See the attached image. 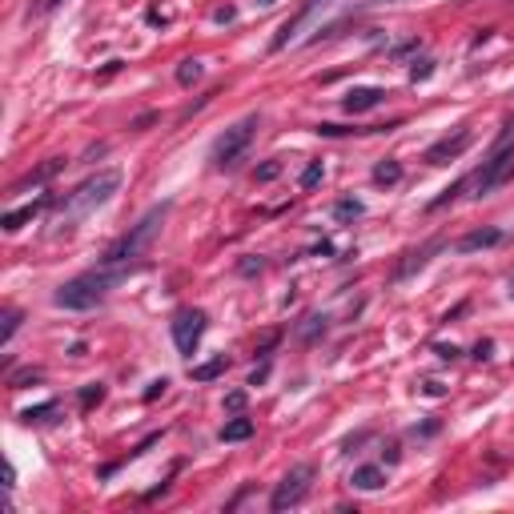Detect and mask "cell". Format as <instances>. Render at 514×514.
<instances>
[{
    "label": "cell",
    "mask_w": 514,
    "mask_h": 514,
    "mask_svg": "<svg viewBox=\"0 0 514 514\" xmlns=\"http://www.w3.org/2000/svg\"><path fill=\"white\" fill-rule=\"evenodd\" d=\"M366 214V205L358 197H341L338 205H334V217H338V221H354V217H362Z\"/></svg>",
    "instance_id": "21"
},
{
    "label": "cell",
    "mask_w": 514,
    "mask_h": 514,
    "mask_svg": "<svg viewBox=\"0 0 514 514\" xmlns=\"http://www.w3.org/2000/svg\"><path fill=\"white\" fill-rule=\"evenodd\" d=\"M262 265H265V262H262V257H257V262H241L238 269H241V274H245V277H250V274H262Z\"/></svg>",
    "instance_id": "35"
},
{
    "label": "cell",
    "mask_w": 514,
    "mask_h": 514,
    "mask_svg": "<svg viewBox=\"0 0 514 514\" xmlns=\"http://www.w3.org/2000/svg\"><path fill=\"white\" fill-rule=\"evenodd\" d=\"M257 4H274V0H257Z\"/></svg>",
    "instance_id": "41"
},
{
    "label": "cell",
    "mask_w": 514,
    "mask_h": 514,
    "mask_svg": "<svg viewBox=\"0 0 514 514\" xmlns=\"http://www.w3.org/2000/svg\"><path fill=\"white\" fill-rule=\"evenodd\" d=\"M100 402H105V386H85L81 390V410H93V406H100Z\"/></svg>",
    "instance_id": "25"
},
{
    "label": "cell",
    "mask_w": 514,
    "mask_h": 514,
    "mask_svg": "<svg viewBox=\"0 0 514 514\" xmlns=\"http://www.w3.org/2000/svg\"><path fill=\"white\" fill-rule=\"evenodd\" d=\"M374 181L378 185H398L402 181V165L398 161H378L374 165Z\"/></svg>",
    "instance_id": "20"
},
{
    "label": "cell",
    "mask_w": 514,
    "mask_h": 514,
    "mask_svg": "<svg viewBox=\"0 0 514 514\" xmlns=\"http://www.w3.org/2000/svg\"><path fill=\"white\" fill-rule=\"evenodd\" d=\"M398 458H402V454H398V442H390V446H386V462L394 466V462H398Z\"/></svg>",
    "instance_id": "39"
},
{
    "label": "cell",
    "mask_w": 514,
    "mask_h": 514,
    "mask_svg": "<svg viewBox=\"0 0 514 514\" xmlns=\"http://www.w3.org/2000/svg\"><path fill=\"white\" fill-rule=\"evenodd\" d=\"M326 322H329L326 314H310V317H305V322L298 326V338H301V341H314L317 334H326Z\"/></svg>",
    "instance_id": "19"
},
{
    "label": "cell",
    "mask_w": 514,
    "mask_h": 514,
    "mask_svg": "<svg viewBox=\"0 0 514 514\" xmlns=\"http://www.w3.org/2000/svg\"><path fill=\"white\" fill-rule=\"evenodd\" d=\"M233 16H238V13H233V8H229V4H226V8H214V21H217V25H229V21H233Z\"/></svg>",
    "instance_id": "32"
},
{
    "label": "cell",
    "mask_w": 514,
    "mask_h": 514,
    "mask_svg": "<svg viewBox=\"0 0 514 514\" xmlns=\"http://www.w3.org/2000/svg\"><path fill=\"white\" fill-rule=\"evenodd\" d=\"M382 100H386V88L358 85V88H350V93L341 97V109H346V113H370V109H378Z\"/></svg>",
    "instance_id": "9"
},
{
    "label": "cell",
    "mask_w": 514,
    "mask_h": 514,
    "mask_svg": "<svg viewBox=\"0 0 514 514\" xmlns=\"http://www.w3.org/2000/svg\"><path fill=\"white\" fill-rule=\"evenodd\" d=\"M434 250H442V241H430V245H422L418 253H406V262H402L398 269H394V277L402 281V277H410L414 269H422V265L430 262V253H434Z\"/></svg>",
    "instance_id": "15"
},
{
    "label": "cell",
    "mask_w": 514,
    "mask_h": 514,
    "mask_svg": "<svg viewBox=\"0 0 514 514\" xmlns=\"http://www.w3.org/2000/svg\"><path fill=\"white\" fill-rule=\"evenodd\" d=\"M490 350H494V341H478V346H474V358H478V362H486Z\"/></svg>",
    "instance_id": "33"
},
{
    "label": "cell",
    "mask_w": 514,
    "mask_h": 514,
    "mask_svg": "<svg viewBox=\"0 0 514 514\" xmlns=\"http://www.w3.org/2000/svg\"><path fill=\"white\" fill-rule=\"evenodd\" d=\"M205 326H209V317H205V310H197V305H185V310L173 314L169 329H173V341H177V350H181V358H193V354H197L201 338H205Z\"/></svg>",
    "instance_id": "7"
},
{
    "label": "cell",
    "mask_w": 514,
    "mask_h": 514,
    "mask_svg": "<svg viewBox=\"0 0 514 514\" xmlns=\"http://www.w3.org/2000/svg\"><path fill=\"white\" fill-rule=\"evenodd\" d=\"M265 378H269V362H262V366H257V370L250 374V386H262Z\"/></svg>",
    "instance_id": "31"
},
{
    "label": "cell",
    "mask_w": 514,
    "mask_h": 514,
    "mask_svg": "<svg viewBox=\"0 0 514 514\" xmlns=\"http://www.w3.org/2000/svg\"><path fill=\"white\" fill-rule=\"evenodd\" d=\"M458 193H466V181H458V185H450V189H442V197H434L430 201V209H442V205H450Z\"/></svg>",
    "instance_id": "28"
},
{
    "label": "cell",
    "mask_w": 514,
    "mask_h": 514,
    "mask_svg": "<svg viewBox=\"0 0 514 514\" xmlns=\"http://www.w3.org/2000/svg\"><path fill=\"white\" fill-rule=\"evenodd\" d=\"M326 4H329V0H305V4H301V13H298V16H289L286 25L277 28V37H274V45H269V49H274V52H277V49H286L289 40L298 37V28L305 25V21L317 13V8H326Z\"/></svg>",
    "instance_id": "10"
},
{
    "label": "cell",
    "mask_w": 514,
    "mask_h": 514,
    "mask_svg": "<svg viewBox=\"0 0 514 514\" xmlns=\"http://www.w3.org/2000/svg\"><path fill=\"white\" fill-rule=\"evenodd\" d=\"M470 141H474L470 125H458L454 133H446L442 141H434V145L426 149V165H450V161H458V157L470 149Z\"/></svg>",
    "instance_id": "8"
},
{
    "label": "cell",
    "mask_w": 514,
    "mask_h": 514,
    "mask_svg": "<svg viewBox=\"0 0 514 514\" xmlns=\"http://www.w3.org/2000/svg\"><path fill=\"white\" fill-rule=\"evenodd\" d=\"M133 269H137V265H105L100 262L97 269H88V274L69 277V281L52 293V301H57L61 310H97L100 301L109 298Z\"/></svg>",
    "instance_id": "1"
},
{
    "label": "cell",
    "mask_w": 514,
    "mask_h": 514,
    "mask_svg": "<svg viewBox=\"0 0 514 514\" xmlns=\"http://www.w3.org/2000/svg\"><path fill=\"white\" fill-rule=\"evenodd\" d=\"M153 121H157V113H145V117H137L129 129H145V125H153Z\"/></svg>",
    "instance_id": "38"
},
{
    "label": "cell",
    "mask_w": 514,
    "mask_h": 514,
    "mask_svg": "<svg viewBox=\"0 0 514 514\" xmlns=\"http://www.w3.org/2000/svg\"><path fill=\"white\" fill-rule=\"evenodd\" d=\"M310 486H314V466L301 462V466H289L286 478L274 486V494H269V510H293V506H301V502L310 498Z\"/></svg>",
    "instance_id": "5"
},
{
    "label": "cell",
    "mask_w": 514,
    "mask_h": 514,
    "mask_svg": "<svg viewBox=\"0 0 514 514\" xmlns=\"http://www.w3.org/2000/svg\"><path fill=\"white\" fill-rule=\"evenodd\" d=\"M61 169H64V161H61V157H52V161H45L40 169H33V173L21 177V181L13 185V193H25L28 185H40V181H49V177H52V173H61Z\"/></svg>",
    "instance_id": "14"
},
{
    "label": "cell",
    "mask_w": 514,
    "mask_h": 514,
    "mask_svg": "<svg viewBox=\"0 0 514 514\" xmlns=\"http://www.w3.org/2000/svg\"><path fill=\"white\" fill-rule=\"evenodd\" d=\"M229 370V358L221 354V358H214V362H201V366H189V374H193V382H214V378H221Z\"/></svg>",
    "instance_id": "17"
},
{
    "label": "cell",
    "mask_w": 514,
    "mask_h": 514,
    "mask_svg": "<svg viewBox=\"0 0 514 514\" xmlns=\"http://www.w3.org/2000/svg\"><path fill=\"white\" fill-rule=\"evenodd\" d=\"M510 177H514V149H498L490 161H482V169L466 181V189H470V197H490V193L502 189Z\"/></svg>",
    "instance_id": "6"
},
{
    "label": "cell",
    "mask_w": 514,
    "mask_h": 514,
    "mask_svg": "<svg viewBox=\"0 0 514 514\" xmlns=\"http://www.w3.org/2000/svg\"><path fill=\"white\" fill-rule=\"evenodd\" d=\"M165 217H169V201L153 205L149 214L141 217V221L129 229L125 238H117L113 245L105 250V257H100V262H105V265H133L137 257H145V253H149V245L157 241V233H161Z\"/></svg>",
    "instance_id": "2"
},
{
    "label": "cell",
    "mask_w": 514,
    "mask_h": 514,
    "mask_svg": "<svg viewBox=\"0 0 514 514\" xmlns=\"http://www.w3.org/2000/svg\"><path fill=\"white\" fill-rule=\"evenodd\" d=\"M201 73H205V64L197 57H185V61L177 64V85H193V81H201Z\"/></svg>",
    "instance_id": "18"
},
{
    "label": "cell",
    "mask_w": 514,
    "mask_h": 514,
    "mask_svg": "<svg viewBox=\"0 0 514 514\" xmlns=\"http://www.w3.org/2000/svg\"><path fill=\"white\" fill-rule=\"evenodd\" d=\"M117 189H121V173H117V169H100V173H93L88 181H81L73 193H64L61 217L64 221H76V217L93 214V209H100L105 201H113Z\"/></svg>",
    "instance_id": "3"
},
{
    "label": "cell",
    "mask_w": 514,
    "mask_h": 514,
    "mask_svg": "<svg viewBox=\"0 0 514 514\" xmlns=\"http://www.w3.org/2000/svg\"><path fill=\"white\" fill-rule=\"evenodd\" d=\"M502 241V229H474V233H466L454 250L458 253H478V250H490V245H498Z\"/></svg>",
    "instance_id": "13"
},
{
    "label": "cell",
    "mask_w": 514,
    "mask_h": 514,
    "mask_svg": "<svg viewBox=\"0 0 514 514\" xmlns=\"http://www.w3.org/2000/svg\"><path fill=\"white\" fill-rule=\"evenodd\" d=\"M326 177V169H322V161H310L305 165V173H301V189H314L317 181Z\"/></svg>",
    "instance_id": "26"
},
{
    "label": "cell",
    "mask_w": 514,
    "mask_h": 514,
    "mask_svg": "<svg viewBox=\"0 0 514 514\" xmlns=\"http://www.w3.org/2000/svg\"><path fill=\"white\" fill-rule=\"evenodd\" d=\"M422 390H426L430 398H442V394H446V386H442V382H426Z\"/></svg>",
    "instance_id": "37"
},
{
    "label": "cell",
    "mask_w": 514,
    "mask_h": 514,
    "mask_svg": "<svg viewBox=\"0 0 514 514\" xmlns=\"http://www.w3.org/2000/svg\"><path fill=\"white\" fill-rule=\"evenodd\" d=\"M277 177H281V161H277V157L253 169V181H262V185H265V181H277Z\"/></svg>",
    "instance_id": "24"
},
{
    "label": "cell",
    "mask_w": 514,
    "mask_h": 514,
    "mask_svg": "<svg viewBox=\"0 0 514 514\" xmlns=\"http://www.w3.org/2000/svg\"><path fill=\"white\" fill-rule=\"evenodd\" d=\"M245 402H250V394H245V390H233V394H226V410L229 414H241Z\"/></svg>",
    "instance_id": "29"
},
{
    "label": "cell",
    "mask_w": 514,
    "mask_h": 514,
    "mask_svg": "<svg viewBox=\"0 0 514 514\" xmlns=\"http://www.w3.org/2000/svg\"><path fill=\"white\" fill-rule=\"evenodd\" d=\"M61 0H40V13H49V8H57Z\"/></svg>",
    "instance_id": "40"
},
{
    "label": "cell",
    "mask_w": 514,
    "mask_h": 514,
    "mask_svg": "<svg viewBox=\"0 0 514 514\" xmlns=\"http://www.w3.org/2000/svg\"><path fill=\"white\" fill-rule=\"evenodd\" d=\"M165 386H169V378H157V382H149V390H145V402H157L165 394Z\"/></svg>",
    "instance_id": "30"
},
{
    "label": "cell",
    "mask_w": 514,
    "mask_h": 514,
    "mask_svg": "<svg viewBox=\"0 0 514 514\" xmlns=\"http://www.w3.org/2000/svg\"><path fill=\"white\" fill-rule=\"evenodd\" d=\"M4 326H0V346H8L13 341V334L21 329V310H4V317H0Z\"/></svg>",
    "instance_id": "23"
},
{
    "label": "cell",
    "mask_w": 514,
    "mask_h": 514,
    "mask_svg": "<svg viewBox=\"0 0 514 514\" xmlns=\"http://www.w3.org/2000/svg\"><path fill=\"white\" fill-rule=\"evenodd\" d=\"M52 414H57V402H45V406H37V410H25L21 422H25V426H40V422H49Z\"/></svg>",
    "instance_id": "22"
},
{
    "label": "cell",
    "mask_w": 514,
    "mask_h": 514,
    "mask_svg": "<svg viewBox=\"0 0 514 514\" xmlns=\"http://www.w3.org/2000/svg\"><path fill=\"white\" fill-rule=\"evenodd\" d=\"M430 76H434V61H430V57L410 64V81H430Z\"/></svg>",
    "instance_id": "27"
},
{
    "label": "cell",
    "mask_w": 514,
    "mask_h": 514,
    "mask_svg": "<svg viewBox=\"0 0 514 514\" xmlns=\"http://www.w3.org/2000/svg\"><path fill=\"white\" fill-rule=\"evenodd\" d=\"M414 49H418V40H406V45H394L390 57H406V52H414Z\"/></svg>",
    "instance_id": "34"
},
{
    "label": "cell",
    "mask_w": 514,
    "mask_h": 514,
    "mask_svg": "<svg viewBox=\"0 0 514 514\" xmlns=\"http://www.w3.org/2000/svg\"><path fill=\"white\" fill-rule=\"evenodd\" d=\"M217 438H221V442H245V438H253V418H229Z\"/></svg>",
    "instance_id": "16"
},
{
    "label": "cell",
    "mask_w": 514,
    "mask_h": 514,
    "mask_svg": "<svg viewBox=\"0 0 514 514\" xmlns=\"http://www.w3.org/2000/svg\"><path fill=\"white\" fill-rule=\"evenodd\" d=\"M350 486L354 490H366V494H374V490L386 486V470L382 466H358L350 474Z\"/></svg>",
    "instance_id": "12"
},
{
    "label": "cell",
    "mask_w": 514,
    "mask_h": 514,
    "mask_svg": "<svg viewBox=\"0 0 514 514\" xmlns=\"http://www.w3.org/2000/svg\"><path fill=\"white\" fill-rule=\"evenodd\" d=\"M253 137H257V113L241 117L238 125H229L226 133L214 141V149H209V161H214L217 169H233V165L245 157V149L253 145Z\"/></svg>",
    "instance_id": "4"
},
{
    "label": "cell",
    "mask_w": 514,
    "mask_h": 514,
    "mask_svg": "<svg viewBox=\"0 0 514 514\" xmlns=\"http://www.w3.org/2000/svg\"><path fill=\"white\" fill-rule=\"evenodd\" d=\"M458 354H462V350H458V346H438V358H446V362H454Z\"/></svg>",
    "instance_id": "36"
},
{
    "label": "cell",
    "mask_w": 514,
    "mask_h": 514,
    "mask_svg": "<svg viewBox=\"0 0 514 514\" xmlns=\"http://www.w3.org/2000/svg\"><path fill=\"white\" fill-rule=\"evenodd\" d=\"M52 205V197L45 193V197H37V201H28V205H21V209H8V214L0 217V226H4V233H16V229L25 226V221H33V217L40 214V209H49Z\"/></svg>",
    "instance_id": "11"
}]
</instances>
